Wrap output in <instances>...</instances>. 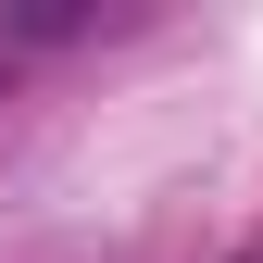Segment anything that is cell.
Masks as SVG:
<instances>
[{
	"label": "cell",
	"mask_w": 263,
	"mask_h": 263,
	"mask_svg": "<svg viewBox=\"0 0 263 263\" xmlns=\"http://www.w3.org/2000/svg\"><path fill=\"white\" fill-rule=\"evenodd\" d=\"M0 63H13V38H0Z\"/></svg>",
	"instance_id": "6da1fadb"
}]
</instances>
